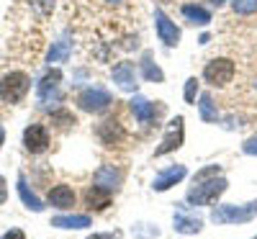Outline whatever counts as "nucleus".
Returning a JSON list of instances; mask_svg holds the SVG:
<instances>
[{"label": "nucleus", "instance_id": "1", "mask_svg": "<svg viewBox=\"0 0 257 239\" xmlns=\"http://www.w3.org/2000/svg\"><path fill=\"white\" fill-rule=\"evenodd\" d=\"M229 183L226 178L216 175V178H211V180H203V183H193V188L188 190L185 195V201L190 206H211L216 198H221V195L226 193Z\"/></svg>", "mask_w": 257, "mask_h": 239}, {"label": "nucleus", "instance_id": "2", "mask_svg": "<svg viewBox=\"0 0 257 239\" xmlns=\"http://www.w3.org/2000/svg\"><path fill=\"white\" fill-rule=\"evenodd\" d=\"M257 216V201H249L244 206L237 203H221L211 211V221L213 224H247Z\"/></svg>", "mask_w": 257, "mask_h": 239}, {"label": "nucleus", "instance_id": "3", "mask_svg": "<svg viewBox=\"0 0 257 239\" xmlns=\"http://www.w3.org/2000/svg\"><path fill=\"white\" fill-rule=\"evenodd\" d=\"M31 88V77L26 72H8L3 75V80H0V100L3 103H18L24 100L26 93Z\"/></svg>", "mask_w": 257, "mask_h": 239}, {"label": "nucleus", "instance_id": "4", "mask_svg": "<svg viewBox=\"0 0 257 239\" xmlns=\"http://www.w3.org/2000/svg\"><path fill=\"white\" fill-rule=\"evenodd\" d=\"M234 72H237V64L229 57H219V59H211L203 67V80L213 85V88H226L234 80Z\"/></svg>", "mask_w": 257, "mask_h": 239}, {"label": "nucleus", "instance_id": "5", "mask_svg": "<svg viewBox=\"0 0 257 239\" xmlns=\"http://www.w3.org/2000/svg\"><path fill=\"white\" fill-rule=\"evenodd\" d=\"M113 103L111 93L100 88V85H90V88H85L80 95H77V105L82 108L85 113H103V111H108Z\"/></svg>", "mask_w": 257, "mask_h": 239}, {"label": "nucleus", "instance_id": "6", "mask_svg": "<svg viewBox=\"0 0 257 239\" xmlns=\"http://www.w3.org/2000/svg\"><path fill=\"white\" fill-rule=\"evenodd\" d=\"M183 139H185V118L183 116H175L173 121H170L167 132H165V137L160 142V147L155 149V157H165V155H170V152L180 149L183 147Z\"/></svg>", "mask_w": 257, "mask_h": 239}, {"label": "nucleus", "instance_id": "7", "mask_svg": "<svg viewBox=\"0 0 257 239\" xmlns=\"http://www.w3.org/2000/svg\"><path fill=\"white\" fill-rule=\"evenodd\" d=\"M155 26H157V36L165 47H178L180 44V29L175 26V21H170V16L165 11H155Z\"/></svg>", "mask_w": 257, "mask_h": 239}, {"label": "nucleus", "instance_id": "8", "mask_svg": "<svg viewBox=\"0 0 257 239\" xmlns=\"http://www.w3.org/2000/svg\"><path fill=\"white\" fill-rule=\"evenodd\" d=\"M24 147H26V152H31V155H41V152H47L49 149V132H47V126H41V124L26 126Z\"/></svg>", "mask_w": 257, "mask_h": 239}, {"label": "nucleus", "instance_id": "9", "mask_svg": "<svg viewBox=\"0 0 257 239\" xmlns=\"http://www.w3.org/2000/svg\"><path fill=\"white\" fill-rule=\"evenodd\" d=\"M121 180H123V172L116 165H100L93 175V185H98L103 190H111V193H116L121 188Z\"/></svg>", "mask_w": 257, "mask_h": 239}, {"label": "nucleus", "instance_id": "10", "mask_svg": "<svg viewBox=\"0 0 257 239\" xmlns=\"http://www.w3.org/2000/svg\"><path fill=\"white\" fill-rule=\"evenodd\" d=\"M59 82H62V72H59V70H49L44 77H41L39 88H36L39 103H49L52 98L59 100V98H62V95H59Z\"/></svg>", "mask_w": 257, "mask_h": 239}, {"label": "nucleus", "instance_id": "11", "mask_svg": "<svg viewBox=\"0 0 257 239\" xmlns=\"http://www.w3.org/2000/svg\"><path fill=\"white\" fill-rule=\"evenodd\" d=\"M113 82L118 85L121 90H126V93H134L137 90V70H134V64L132 62H118L116 67H113Z\"/></svg>", "mask_w": 257, "mask_h": 239}, {"label": "nucleus", "instance_id": "12", "mask_svg": "<svg viewBox=\"0 0 257 239\" xmlns=\"http://www.w3.org/2000/svg\"><path fill=\"white\" fill-rule=\"evenodd\" d=\"M188 175V170H185V165H173V167H167L165 172H160V175L155 178V183H152V188L157 190V193H165V190H170L173 185H178L183 178Z\"/></svg>", "mask_w": 257, "mask_h": 239}, {"label": "nucleus", "instance_id": "13", "mask_svg": "<svg viewBox=\"0 0 257 239\" xmlns=\"http://www.w3.org/2000/svg\"><path fill=\"white\" fill-rule=\"evenodd\" d=\"M98 137H100V142H103L105 147H118V144L126 139V132H123V126H121L118 121L108 118V121H103V124L98 126Z\"/></svg>", "mask_w": 257, "mask_h": 239}, {"label": "nucleus", "instance_id": "14", "mask_svg": "<svg viewBox=\"0 0 257 239\" xmlns=\"http://www.w3.org/2000/svg\"><path fill=\"white\" fill-rule=\"evenodd\" d=\"M128 108H132V113H134V118H137L139 124H152L155 116L160 113V105L149 103V100L142 98V95H134V100L128 103Z\"/></svg>", "mask_w": 257, "mask_h": 239}, {"label": "nucleus", "instance_id": "15", "mask_svg": "<svg viewBox=\"0 0 257 239\" xmlns=\"http://www.w3.org/2000/svg\"><path fill=\"white\" fill-rule=\"evenodd\" d=\"M49 203L54 208H62V211H67L75 206V190L70 185H54L49 190Z\"/></svg>", "mask_w": 257, "mask_h": 239}, {"label": "nucleus", "instance_id": "16", "mask_svg": "<svg viewBox=\"0 0 257 239\" xmlns=\"http://www.w3.org/2000/svg\"><path fill=\"white\" fill-rule=\"evenodd\" d=\"M173 224H175V231L178 234H198L203 229V221L198 219V216H190L185 211H178L173 216Z\"/></svg>", "mask_w": 257, "mask_h": 239}, {"label": "nucleus", "instance_id": "17", "mask_svg": "<svg viewBox=\"0 0 257 239\" xmlns=\"http://www.w3.org/2000/svg\"><path fill=\"white\" fill-rule=\"evenodd\" d=\"M85 203H88L90 211H103V208H108V206H111V190H103V188L93 185V188L85 190Z\"/></svg>", "mask_w": 257, "mask_h": 239}, {"label": "nucleus", "instance_id": "18", "mask_svg": "<svg viewBox=\"0 0 257 239\" xmlns=\"http://www.w3.org/2000/svg\"><path fill=\"white\" fill-rule=\"evenodd\" d=\"M18 195H21V201H24V206H26L29 211H36V213L44 211V203L39 201V195H36L34 190H29L24 175H18Z\"/></svg>", "mask_w": 257, "mask_h": 239}, {"label": "nucleus", "instance_id": "19", "mask_svg": "<svg viewBox=\"0 0 257 239\" xmlns=\"http://www.w3.org/2000/svg\"><path fill=\"white\" fill-rule=\"evenodd\" d=\"M52 226H57V229H88L90 226V216H77V213H72V216H54L52 219Z\"/></svg>", "mask_w": 257, "mask_h": 239}, {"label": "nucleus", "instance_id": "20", "mask_svg": "<svg viewBox=\"0 0 257 239\" xmlns=\"http://www.w3.org/2000/svg\"><path fill=\"white\" fill-rule=\"evenodd\" d=\"M142 75H144V80H149V82H165V72L155 64L152 52H144V57H142Z\"/></svg>", "mask_w": 257, "mask_h": 239}, {"label": "nucleus", "instance_id": "21", "mask_svg": "<svg viewBox=\"0 0 257 239\" xmlns=\"http://www.w3.org/2000/svg\"><path fill=\"white\" fill-rule=\"evenodd\" d=\"M183 16L190 21V24H196V26H208L211 24V13L206 8H201V6H193V3L183 6Z\"/></svg>", "mask_w": 257, "mask_h": 239}, {"label": "nucleus", "instance_id": "22", "mask_svg": "<svg viewBox=\"0 0 257 239\" xmlns=\"http://www.w3.org/2000/svg\"><path fill=\"white\" fill-rule=\"evenodd\" d=\"M70 52H72V41H70V39H59L57 44L49 49L47 62H49V64H52V62H67V59H70Z\"/></svg>", "mask_w": 257, "mask_h": 239}, {"label": "nucleus", "instance_id": "23", "mask_svg": "<svg viewBox=\"0 0 257 239\" xmlns=\"http://www.w3.org/2000/svg\"><path fill=\"white\" fill-rule=\"evenodd\" d=\"M198 111H201V118H203L206 124H213V121L219 118L216 103H213V98H211L208 93H203V95H201V100H198Z\"/></svg>", "mask_w": 257, "mask_h": 239}, {"label": "nucleus", "instance_id": "24", "mask_svg": "<svg viewBox=\"0 0 257 239\" xmlns=\"http://www.w3.org/2000/svg\"><path fill=\"white\" fill-rule=\"evenodd\" d=\"M231 8L239 16H252L257 13V0H231Z\"/></svg>", "mask_w": 257, "mask_h": 239}, {"label": "nucleus", "instance_id": "25", "mask_svg": "<svg viewBox=\"0 0 257 239\" xmlns=\"http://www.w3.org/2000/svg\"><path fill=\"white\" fill-rule=\"evenodd\" d=\"M216 175H221V167L219 165H208V167H203V170L196 172L193 183H203V180H211V178H216Z\"/></svg>", "mask_w": 257, "mask_h": 239}, {"label": "nucleus", "instance_id": "26", "mask_svg": "<svg viewBox=\"0 0 257 239\" xmlns=\"http://www.w3.org/2000/svg\"><path fill=\"white\" fill-rule=\"evenodd\" d=\"M185 103H190V105H196V95H198V77H188V82H185Z\"/></svg>", "mask_w": 257, "mask_h": 239}, {"label": "nucleus", "instance_id": "27", "mask_svg": "<svg viewBox=\"0 0 257 239\" xmlns=\"http://www.w3.org/2000/svg\"><path fill=\"white\" fill-rule=\"evenodd\" d=\"M52 121L59 124V126H75V116L70 111H64V108H59V111L52 113Z\"/></svg>", "mask_w": 257, "mask_h": 239}, {"label": "nucleus", "instance_id": "28", "mask_svg": "<svg viewBox=\"0 0 257 239\" xmlns=\"http://www.w3.org/2000/svg\"><path fill=\"white\" fill-rule=\"evenodd\" d=\"M29 3H31V8H36L41 16H49L52 8H54V0H29Z\"/></svg>", "mask_w": 257, "mask_h": 239}, {"label": "nucleus", "instance_id": "29", "mask_svg": "<svg viewBox=\"0 0 257 239\" xmlns=\"http://www.w3.org/2000/svg\"><path fill=\"white\" fill-rule=\"evenodd\" d=\"M134 234H137V236H157L160 229L152 226V224H137V226H134Z\"/></svg>", "mask_w": 257, "mask_h": 239}, {"label": "nucleus", "instance_id": "30", "mask_svg": "<svg viewBox=\"0 0 257 239\" xmlns=\"http://www.w3.org/2000/svg\"><path fill=\"white\" fill-rule=\"evenodd\" d=\"M242 149H244V155H252V157H257V137H249V139L242 144Z\"/></svg>", "mask_w": 257, "mask_h": 239}, {"label": "nucleus", "instance_id": "31", "mask_svg": "<svg viewBox=\"0 0 257 239\" xmlns=\"http://www.w3.org/2000/svg\"><path fill=\"white\" fill-rule=\"evenodd\" d=\"M88 239H121V231H103V234H90Z\"/></svg>", "mask_w": 257, "mask_h": 239}, {"label": "nucleus", "instance_id": "32", "mask_svg": "<svg viewBox=\"0 0 257 239\" xmlns=\"http://www.w3.org/2000/svg\"><path fill=\"white\" fill-rule=\"evenodd\" d=\"M8 201V185H6V178L0 175V206Z\"/></svg>", "mask_w": 257, "mask_h": 239}, {"label": "nucleus", "instance_id": "33", "mask_svg": "<svg viewBox=\"0 0 257 239\" xmlns=\"http://www.w3.org/2000/svg\"><path fill=\"white\" fill-rule=\"evenodd\" d=\"M0 239H26V234L21 231V229H11V231H6Z\"/></svg>", "mask_w": 257, "mask_h": 239}, {"label": "nucleus", "instance_id": "34", "mask_svg": "<svg viewBox=\"0 0 257 239\" xmlns=\"http://www.w3.org/2000/svg\"><path fill=\"white\" fill-rule=\"evenodd\" d=\"M3 142H6V132H3V126H0V147H3Z\"/></svg>", "mask_w": 257, "mask_h": 239}, {"label": "nucleus", "instance_id": "35", "mask_svg": "<svg viewBox=\"0 0 257 239\" xmlns=\"http://www.w3.org/2000/svg\"><path fill=\"white\" fill-rule=\"evenodd\" d=\"M211 3H213V6H216V8H219V6H224V0H211Z\"/></svg>", "mask_w": 257, "mask_h": 239}, {"label": "nucleus", "instance_id": "36", "mask_svg": "<svg viewBox=\"0 0 257 239\" xmlns=\"http://www.w3.org/2000/svg\"><path fill=\"white\" fill-rule=\"evenodd\" d=\"M105 3H121V0H105Z\"/></svg>", "mask_w": 257, "mask_h": 239}, {"label": "nucleus", "instance_id": "37", "mask_svg": "<svg viewBox=\"0 0 257 239\" xmlns=\"http://www.w3.org/2000/svg\"><path fill=\"white\" fill-rule=\"evenodd\" d=\"M252 239H257V236H252Z\"/></svg>", "mask_w": 257, "mask_h": 239}]
</instances>
